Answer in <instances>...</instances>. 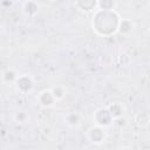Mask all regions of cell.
Returning <instances> with one entry per match:
<instances>
[{
    "instance_id": "6da1fadb",
    "label": "cell",
    "mask_w": 150,
    "mask_h": 150,
    "mask_svg": "<svg viewBox=\"0 0 150 150\" xmlns=\"http://www.w3.org/2000/svg\"><path fill=\"white\" fill-rule=\"evenodd\" d=\"M122 18L118 12L115 11H103L96 9L91 16V28L94 33L102 38L112 36L118 32V26Z\"/></svg>"
},
{
    "instance_id": "7a4b0ae2",
    "label": "cell",
    "mask_w": 150,
    "mask_h": 150,
    "mask_svg": "<svg viewBox=\"0 0 150 150\" xmlns=\"http://www.w3.org/2000/svg\"><path fill=\"white\" fill-rule=\"evenodd\" d=\"M91 120H93V123L95 125L102 127L104 129H109L110 127L114 125V122H115V120L112 118L108 107H100V108H97L94 111Z\"/></svg>"
},
{
    "instance_id": "3957f363",
    "label": "cell",
    "mask_w": 150,
    "mask_h": 150,
    "mask_svg": "<svg viewBox=\"0 0 150 150\" xmlns=\"http://www.w3.org/2000/svg\"><path fill=\"white\" fill-rule=\"evenodd\" d=\"M15 90L21 95H29L35 89V80L29 74H20L14 83Z\"/></svg>"
},
{
    "instance_id": "277c9868",
    "label": "cell",
    "mask_w": 150,
    "mask_h": 150,
    "mask_svg": "<svg viewBox=\"0 0 150 150\" xmlns=\"http://www.w3.org/2000/svg\"><path fill=\"white\" fill-rule=\"evenodd\" d=\"M107 138H108V131L102 127L94 124L87 130V139L94 145L103 144L107 141Z\"/></svg>"
},
{
    "instance_id": "5b68a950",
    "label": "cell",
    "mask_w": 150,
    "mask_h": 150,
    "mask_svg": "<svg viewBox=\"0 0 150 150\" xmlns=\"http://www.w3.org/2000/svg\"><path fill=\"white\" fill-rule=\"evenodd\" d=\"M36 102L38 104L43 108V109H49V108H53L55 104H56V100L53 95V91L50 88H47V89H43L41 90L38 95H36Z\"/></svg>"
},
{
    "instance_id": "8992f818",
    "label": "cell",
    "mask_w": 150,
    "mask_h": 150,
    "mask_svg": "<svg viewBox=\"0 0 150 150\" xmlns=\"http://www.w3.org/2000/svg\"><path fill=\"white\" fill-rule=\"evenodd\" d=\"M41 9V6L35 0H26L21 4V12L27 19H34Z\"/></svg>"
},
{
    "instance_id": "52a82bcc",
    "label": "cell",
    "mask_w": 150,
    "mask_h": 150,
    "mask_svg": "<svg viewBox=\"0 0 150 150\" xmlns=\"http://www.w3.org/2000/svg\"><path fill=\"white\" fill-rule=\"evenodd\" d=\"M63 122L66 123L67 127L71 128V129H75V128H79L81 124H82V116L79 111H68L64 116H63Z\"/></svg>"
},
{
    "instance_id": "ba28073f",
    "label": "cell",
    "mask_w": 150,
    "mask_h": 150,
    "mask_svg": "<svg viewBox=\"0 0 150 150\" xmlns=\"http://www.w3.org/2000/svg\"><path fill=\"white\" fill-rule=\"evenodd\" d=\"M74 6L83 13H94L97 9V0H80L75 1Z\"/></svg>"
},
{
    "instance_id": "9c48e42d",
    "label": "cell",
    "mask_w": 150,
    "mask_h": 150,
    "mask_svg": "<svg viewBox=\"0 0 150 150\" xmlns=\"http://www.w3.org/2000/svg\"><path fill=\"white\" fill-rule=\"evenodd\" d=\"M107 107H108V109H109V111H110V114H111V116H112V118L115 121L118 120V118L124 117V115H125V107H124L123 103H121V102H112V103H110Z\"/></svg>"
},
{
    "instance_id": "30bf717a",
    "label": "cell",
    "mask_w": 150,
    "mask_h": 150,
    "mask_svg": "<svg viewBox=\"0 0 150 150\" xmlns=\"http://www.w3.org/2000/svg\"><path fill=\"white\" fill-rule=\"evenodd\" d=\"M135 28V23L131 19L129 18H122L121 22H120V26H118V34L123 35V36H128L129 34L132 33Z\"/></svg>"
},
{
    "instance_id": "8fae6325",
    "label": "cell",
    "mask_w": 150,
    "mask_h": 150,
    "mask_svg": "<svg viewBox=\"0 0 150 150\" xmlns=\"http://www.w3.org/2000/svg\"><path fill=\"white\" fill-rule=\"evenodd\" d=\"M19 75H20V74H19L15 69H13V68H7L6 70L2 71L1 79H2V82H4V83H12V84H14L15 81L18 80Z\"/></svg>"
},
{
    "instance_id": "7c38bea8",
    "label": "cell",
    "mask_w": 150,
    "mask_h": 150,
    "mask_svg": "<svg viewBox=\"0 0 150 150\" xmlns=\"http://www.w3.org/2000/svg\"><path fill=\"white\" fill-rule=\"evenodd\" d=\"M29 120H30V116H29V114H28L26 110L20 109V110H16V111L13 114V121H14L16 124H19V125H25V124H27V123L29 122Z\"/></svg>"
},
{
    "instance_id": "4fadbf2b",
    "label": "cell",
    "mask_w": 150,
    "mask_h": 150,
    "mask_svg": "<svg viewBox=\"0 0 150 150\" xmlns=\"http://www.w3.org/2000/svg\"><path fill=\"white\" fill-rule=\"evenodd\" d=\"M135 122L139 128H146L149 125V123H150V115L148 112H145V111L138 112L135 116Z\"/></svg>"
},
{
    "instance_id": "5bb4252c",
    "label": "cell",
    "mask_w": 150,
    "mask_h": 150,
    "mask_svg": "<svg viewBox=\"0 0 150 150\" xmlns=\"http://www.w3.org/2000/svg\"><path fill=\"white\" fill-rule=\"evenodd\" d=\"M117 2L114 0H97V9L103 11H115Z\"/></svg>"
},
{
    "instance_id": "9a60e30c",
    "label": "cell",
    "mask_w": 150,
    "mask_h": 150,
    "mask_svg": "<svg viewBox=\"0 0 150 150\" xmlns=\"http://www.w3.org/2000/svg\"><path fill=\"white\" fill-rule=\"evenodd\" d=\"M50 89H52V91H53V95H54V97H55V100H56L57 102H59V101H62V100L64 98L66 94H67V91H66V88H64L63 86H61V84L54 86V87H52Z\"/></svg>"
},
{
    "instance_id": "2e32d148",
    "label": "cell",
    "mask_w": 150,
    "mask_h": 150,
    "mask_svg": "<svg viewBox=\"0 0 150 150\" xmlns=\"http://www.w3.org/2000/svg\"><path fill=\"white\" fill-rule=\"evenodd\" d=\"M117 150H134V149L130 148V146H125V145H124V146H120Z\"/></svg>"
},
{
    "instance_id": "e0dca14e",
    "label": "cell",
    "mask_w": 150,
    "mask_h": 150,
    "mask_svg": "<svg viewBox=\"0 0 150 150\" xmlns=\"http://www.w3.org/2000/svg\"><path fill=\"white\" fill-rule=\"evenodd\" d=\"M149 5H150V1H149Z\"/></svg>"
}]
</instances>
